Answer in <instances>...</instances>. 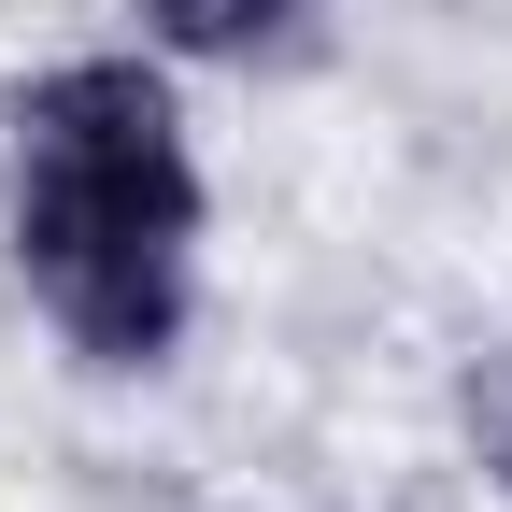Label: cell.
<instances>
[{"label":"cell","instance_id":"1","mask_svg":"<svg viewBox=\"0 0 512 512\" xmlns=\"http://www.w3.org/2000/svg\"><path fill=\"white\" fill-rule=\"evenodd\" d=\"M15 285L86 370H157L200 299V157L143 57L15 86Z\"/></svg>","mask_w":512,"mask_h":512},{"label":"cell","instance_id":"3","mask_svg":"<svg viewBox=\"0 0 512 512\" xmlns=\"http://www.w3.org/2000/svg\"><path fill=\"white\" fill-rule=\"evenodd\" d=\"M498 484H512V413H498Z\"/></svg>","mask_w":512,"mask_h":512},{"label":"cell","instance_id":"2","mask_svg":"<svg viewBox=\"0 0 512 512\" xmlns=\"http://www.w3.org/2000/svg\"><path fill=\"white\" fill-rule=\"evenodd\" d=\"M171 57H285L313 29V0H128Z\"/></svg>","mask_w":512,"mask_h":512}]
</instances>
